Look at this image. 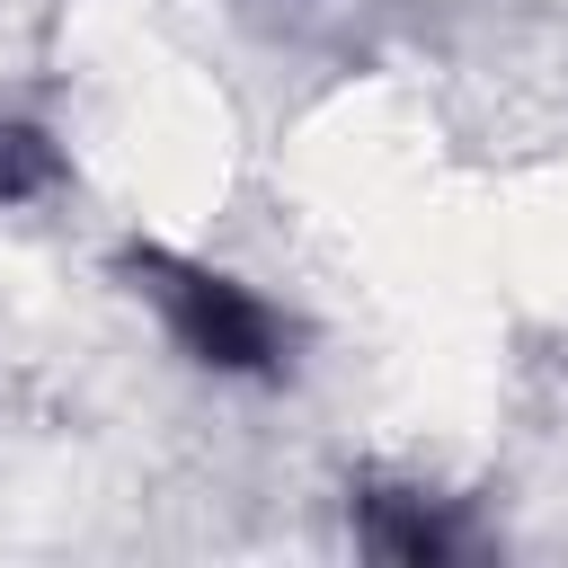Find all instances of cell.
<instances>
[{
	"mask_svg": "<svg viewBox=\"0 0 568 568\" xmlns=\"http://www.w3.org/2000/svg\"><path fill=\"white\" fill-rule=\"evenodd\" d=\"M115 275L133 302H151V320L169 328V346L213 373V382H284L293 373V320L231 266L169 248V240H124Z\"/></svg>",
	"mask_w": 568,
	"mask_h": 568,
	"instance_id": "cell-1",
	"label": "cell"
},
{
	"mask_svg": "<svg viewBox=\"0 0 568 568\" xmlns=\"http://www.w3.org/2000/svg\"><path fill=\"white\" fill-rule=\"evenodd\" d=\"M346 524H355V550L382 559V568H453V559L479 550L462 506L417 488V479H355L346 488Z\"/></svg>",
	"mask_w": 568,
	"mask_h": 568,
	"instance_id": "cell-2",
	"label": "cell"
},
{
	"mask_svg": "<svg viewBox=\"0 0 568 568\" xmlns=\"http://www.w3.org/2000/svg\"><path fill=\"white\" fill-rule=\"evenodd\" d=\"M62 186H71V151H62V133L36 124V115H18V106H0V213L44 204V195H62Z\"/></svg>",
	"mask_w": 568,
	"mask_h": 568,
	"instance_id": "cell-3",
	"label": "cell"
}]
</instances>
